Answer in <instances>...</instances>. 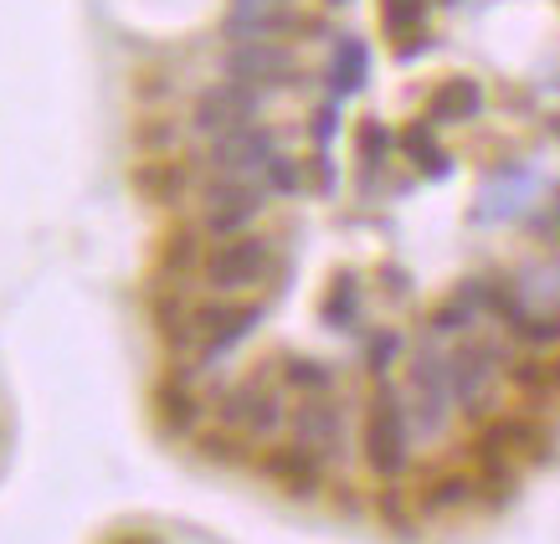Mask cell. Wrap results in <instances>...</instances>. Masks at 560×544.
<instances>
[{
  "label": "cell",
  "mask_w": 560,
  "mask_h": 544,
  "mask_svg": "<svg viewBox=\"0 0 560 544\" xmlns=\"http://www.w3.org/2000/svg\"><path fill=\"white\" fill-rule=\"evenodd\" d=\"M499 365H510V355L489 340H458L447 350V375H453V406L463 416H483L493 401V380H499Z\"/></svg>",
  "instance_id": "8992f818"
},
{
  "label": "cell",
  "mask_w": 560,
  "mask_h": 544,
  "mask_svg": "<svg viewBox=\"0 0 560 544\" xmlns=\"http://www.w3.org/2000/svg\"><path fill=\"white\" fill-rule=\"evenodd\" d=\"M474 319H478V314L463 304L458 293H453L447 304H438L432 314H427V334H432V340H463V334L474 329Z\"/></svg>",
  "instance_id": "7402d4cb"
},
{
  "label": "cell",
  "mask_w": 560,
  "mask_h": 544,
  "mask_svg": "<svg viewBox=\"0 0 560 544\" xmlns=\"http://www.w3.org/2000/svg\"><path fill=\"white\" fill-rule=\"evenodd\" d=\"M535 237L545 241H560V190L550 196V205H545L540 216H535Z\"/></svg>",
  "instance_id": "4316f807"
},
{
  "label": "cell",
  "mask_w": 560,
  "mask_h": 544,
  "mask_svg": "<svg viewBox=\"0 0 560 544\" xmlns=\"http://www.w3.org/2000/svg\"><path fill=\"white\" fill-rule=\"evenodd\" d=\"M355 144H360V159H365V170H371V165H386V159H390V144H396V134H390L386 123L360 119Z\"/></svg>",
  "instance_id": "cb8c5ba5"
},
{
  "label": "cell",
  "mask_w": 560,
  "mask_h": 544,
  "mask_svg": "<svg viewBox=\"0 0 560 544\" xmlns=\"http://www.w3.org/2000/svg\"><path fill=\"white\" fill-rule=\"evenodd\" d=\"M217 416L226 431H237L247 442H262V437H278L289 426V395L278 386H262V380H242L232 391H221L217 401Z\"/></svg>",
  "instance_id": "5b68a950"
},
{
  "label": "cell",
  "mask_w": 560,
  "mask_h": 544,
  "mask_svg": "<svg viewBox=\"0 0 560 544\" xmlns=\"http://www.w3.org/2000/svg\"><path fill=\"white\" fill-rule=\"evenodd\" d=\"M401 150H407L411 165H417L422 175H432V180H442V175L453 170V159L442 154L438 134H432V123H407V129H401Z\"/></svg>",
  "instance_id": "d6986e66"
},
{
  "label": "cell",
  "mask_w": 560,
  "mask_h": 544,
  "mask_svg": "<svg viewBox=\"0 0 560 544\" xmlns=\"http://www.w3.org/2000/svg\"><path fill=\"white\" fill-rule=\"evenodd\" d=\"M257 103H262L257 87L226 78V83L206 87L201 98H196L190 123H196V134L201 139H226V134H237V129H247V123H257Z\"/></svg>",
  "instance_id": "9c48e42d"
},
{
  "label": "cell",
  "mask_w": 560,
  "mask_h": 544,
  "mask_svg": "<svg viewBox=\"0 0 560 544\" xmlns=\"http://www.w3.org/2000/svg\"><path fill=\"white\" fill-rule=\"evenodd\" d=\"M226 78L232 83H247V87H283L293 83V51L278 47V42H242V47L226 51Z\"/></svg>",
  "instance_id": "8fae6325"
},
{
  "label": "cell",
  "mask_w": 560,
  "mask_h": 544,
  "mask_svg": "<svg viewBox=\"0 0 560 544\" xmlns=\"http://www.w3.org/2000/svg\"><path fill=\"white\" fill-rule=\"evenodd\" d=\"M257 468H262V477H268L278 494H289V498H314L324 488V462L314 452H304L299 442L268 447Z\"/></svg>",
  "instance_id": "7c38bea8"
},
{
  "label": "cell",
  "mask_w": 560,
  "mask_h": 544,
  "mask_svg": "<svg viewBox=\"0 0 560 544\" xmlns=\"http://www.w3.org/2000/svg\"><path fill=\"white\" fill-rule=\"evenodd\" d=\"M278 134H272L268 123H247L237 134L226 139H211V150H206V165L217 175H237V180H262L272 159H278Z\"/></svg>",
  "instance_id": "30bf717a"
},
{
  "label": "cell",
  "mask_w": 560,
  "mask_h": 544,
  "mask_svg": "<svg viewBox=\"0 0 560 544\" xmlns=\"http://www.w3.org/2000/svg\"><path fill=\"white\" fill-rule=\"evenodd\" d=\"M432 119L438 123H468L483 114V87L474 83V78H442L438 87H432Z\"/></svg>",
  "instance_id": "5bb4252c"
},
{
  "label": "cell",
  "mask_w": 560,
  "mask_h": 544,
  "mask_svg": "<svg viewBox=\"0 0 560 544\" xmlns=\"http://www.w3.org/2000/svg\"><path fill=\"white\" fill-rule=\"evenodd\" d=\"M108 544H154V540H144V534H119V540H108Z\"/></svg>",
  "instance_id": "f1b7e54d"
},
{
  "label": "cell",
  "mask_w": 560,
  "mask_h": 544,
  "mask_svg": "<svg viewBox=\"0 0 560 544\" xmlns=\"http://www.w3.org/2000/svg\"><path fill=\"white\" fill-rule=\"evenodd\" d=\"M201 237H206V232H196V226H175L171 237H165V247H160V268H165V277L201 272V262H206Z\"/></svg>",
  "instance_id": "ac0fdd59"
},
{
  "label": "cell",
  "mask_w": 560,
  "mask_h": 544,
  "mask_svg": "<svg viewBox=\"0 0 560 544\" xmlns=\"http://www.w3.org/2000/svg\"><path fill=\"white\" fill-rule=\"evenodd\" d=\"M272 262H278L272 241L257 237V232H242V237H226V241H211V247H206L201 277H206V288L211 293L237 298V293H253V288L268 283Z\"/></svg>",
  "instance_id": "3957f363"
},
{
  "label": "cell",
  "mask_w": 560,
  "mask_h": 544,
  "mask_svg": "<svg viewBox=\"0 0 560 544\" xmlns=\"http://www.w3.org/2000/svg\"><path fill=\"white\" fill-rule=\"evenodd\" d=\"M550 129H556V134H560V119H550Z\"/></svg>",
  "instance_id": "f546056e"
},
{
  "label": "cell",
  "mask_w": 560,
  "mask_h": 544,
  "mask_svg": "<svg viewBox=\"0 0 560 544\" xmlns=\"http://www.w3.org/2000/svg\"><path fill=\"white\" fill-rule=\"evenodd\" d=\"M335 5H345V0H335Z\"/></svg>",
  "instance_id": "4dcf8cb0"
},
{
  "label": "cell",
  "mask_w": 560,
  "mask_h": 544,
  "mask_svg": "<svg viewBox=\"0 0 560 544\" xmlns=\"http://www.w3.org/2000/svg\"><path fill=\"white\" fill-rule=\"evenodd\" d=\"M365 462L381 483H401L411 468V422H407V391L375 386L365 406Z\"/></svg>",
  "instance_id": "7a4b0ae2"
},
{
  "label": "cell",
  "mask_w": 560,
  "mask_h": 544,
  "mask_svg": "<svg viewBox=\"0 0 560 544\" xmlns=\"http://www.w3.org/2000/svg\"><path fill=\"white\" fill-rule=\"evenodd\" d=\"M360 277L355 272H335V283H329V293H324V323L329 329H340V334H350L360 323Z\"/></svg>",
  "instance_id": "e0dca14e"
},
{
  "label": "cell",
  "mask_w": 560,
  "mask_h": 544,
  "mask_svg": "<svg viewBox=\"0 0 560 544\" xmlns=\"http://www.w3.org/2000/svg\"><path fill=\"white\" fill-rule=\"evenodd\" d=\"M360 83H365V42H355V36H345V42H335V68H329V87L335 93H360Z\"/></svg>",
  "instance_id": "ffe728a7"
},
{
  "label": "cell",
  "mask_w": 560,
  "mask_h": 544,
  "mask_svg": "<svg viewBox=\"0 0 560 544\" xmlns=\"http://www.w3.org/2000/svg\"><path fill=\"white\" fill-rule=\"evenodd\" d=\"M335 123H340V114H335V103H329V108H319V119H314V139L324 144V139L335 134Z\"/></svg>",
  "instance_id": "83f0119b"
},
{
  "label": "cell",
  "mask_w": 560,
  "mask_h": 544,
  "mask_svg": "<svg viewBox=\"0 0 560 544\" xmlns=\"http://www.w3.org/2000/svg\"><path fill=\"white\" fill-rule=\"evenodd\" d=\"M283 380L293 386V395H329L335 391V370L319 365V359H308V355H293L289 365H283Z\"/></svg>",
  "instance_id": "44dd1931"
},
{
  "label": "cell",
  "mask_w": 560,
  "mask_h": 544,
  "mask_svg": "<svg viewBox=\"0 0 560 544\" xmlns=\"http://www.w3.org/2000/svg\"><path fill=\"white\" fill-rule=\"evenodd\" d=\"M381 16H386V32L390 36H407L422 26L427 16V0H381Z\"/></svg>",
  "instance_id": "d4e9b609"
},
{
  "label": "cell",
  "mask_w": 560,
  "mask_h": 544,
  "mask_svg": "<svg viewBox=\"0 0 560 544\" xmlns=\"http://www.w3.org/2000/svg\"><path fill=\"white\" fill-rule=\"evenodd\" d=\"M257 323H262V304H232V298L196 304V344H201V365L226 359L247 334H253Z\"/></svg>",
  "instance_id": "ba28073f"
},
{
  "label": "cell",
  "mask_w": 560,
  "mask_h": 544,
  "mask_svg": "<svg viewBox=\"0 0 560 544\" xmlns=\"http://www.w3.org/2000/svg\"><path fill=\"white\" fill-rule=\"evenodd\" d=\"M453 375H447V350L438 340H422L407 359V422L411 437H442L453 422Z\"/></svg>",
  "instance_id": "6da1fadb"
},
{
  "label": "cell",
  "mask_w": 560,
  "mask_h": 544,
  "mask_svg": "<svg viewBox=\"0 0 560 544\" xmlns=\"http://www.w3.org/2000/svg\"><path fill=\"white\" fill-rule=\"evenodd\" d=\"M289 431H293V442L304 447V452H314L324 468L350 452V416H345V406L335 395H304L289 416Z\"/></svg>",
  "instance_id": "52a82bcc"
},
{
  "label": "cell",
  "mask_w": 560,
  "mask_h": 544,
  "mask_svg": "<svg viewBox=\"0 0 560 544\" xmlns=\"http://www.w3.org/2000/svg\"><path fill=\"white\" fill-rule=\"evenodd\" d=\"M478 494V477L474 473H432L422 483V494H417V509L427 519H438V513H453V509H468Z\"/></svg>",
  "instance_id": "9a60e30c"
},
{
  "label": "cell",
  "mask_w": 560,
  "mask_h": 544,
  "mask_svg": "<svg viewBox=\"0 0 560 544\" xmlns=\"http://www.w3.org/2000/svg\"><path fill=\"white\" fill-rule=\"evenodd\" d=\"M268 205V186L262 180H237V175H217L211 186L201 190V232L211 241L242 237L253 232V222Z\"/></svg>",
  "instance_id": "277c9868"
},
{
  "label": "cell",
  "mask_w": 560,
  "mask_h": 544,
  "mask_svg": "<svg viewBox=\"0 0 560 544\" xmlns=\"http://www.w3.org/2000/svg\"><path fill=\"white\" fill-rule=\"evenodd\" d=\"M262 186L278 190V196H299V190H304V170L293 165L289 154H278V159H272L268 170H262Z\"/></svg>",
  "instance_id": "484cf974"
},
{
  "label": "cell",
  "mask_w": 560,
  "mask_h": 544,
  "mask_svg": "<svg viewBox=\"0 0 560 544\" xmlns=\"http://www.w3.org/2000/svg\"><path fill=\"white\" fill-rule=\"evenodd\" d=\"M135 186L144 201H160V205H171L186 196V170L175 165V159H144L135 170Z\"/></svg>",
  "instance_id": "2e32d148"
},
{
  "label": "cell",
  "mask_w": 560,
  "mask_h": 544,
  "mask_svg": "<svg viewBox=\"0 0 560 544\" xmlns=\"http://www.w3.org/2000/svg\"><path fill=\"white\" fill-rule=\"evenodd\" d=\"M401 350H407V340L396 334V329H375L371 340H365V370L371 375H386L396 359H401Z\"/></svg>",
  "instance_id": "603a6c76"
},
{
  "label": "cell",
  "mask_w": 560,
  "mask_h": 544,
  "mask_svg": "<svg viewBox=\"0 0 560 544\" xmlns=\"http://www.w3.org/2000/svg\"><path fill=\"white\" fill-rule=\"evenodd\" d=\"M154 422H160V431H171V437H190L196 422H201V395L190 391L186 380H165L154 391Z\"/></svg>",
  "instance_id": "4fadbf2b"
}]
</instances>
